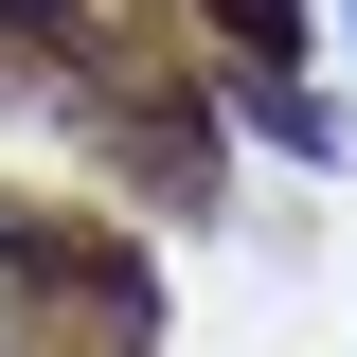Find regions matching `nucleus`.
Here are the masks:
<instances>
[{
	"label": "nucleus",
	"mask_w": 357,
	"mask_h": 357,
	"mask_svg": "<svg viewBox=\"0 0 357 357\" xmlns=\"http://www.w3.org/2000/svg\"><path fill=\"white\" fill-rule=\"evenodd\" d=\"M0 268H36V304H54V321H89L107 357H126V340H161V286H143V232H107V215H54V197H0Z\"/></svg>",
	"instance_id": "f257e3e1"
},
{
	"label": "nucleus",
	"mask_w": 357,
	"mask_h": 357,
	"mask_svg": "<svg viewBox=\"0 0 357 357\" xmlns=\"http://www.w3.org/2000/svg\"><path fill=\"white\" fill-rule=\"evenodd\" d=\"M232 54V89H304V0H197Z\"/></svg>",
	"instance_id": "f03ea898"
},
{
	"label": "nucleus",
	"mask_w": 357,
	"mask_h": 357,
	"mask_svg": "<svg viewBox=\"0 0 357 357\" xmlns=\"http://www.w3.org/2000/svg\"><path fill=\"white\" fill-rule=\"evenodd\" d=\"M0 54L54 72V89H89V72H107V18H89V0H0Z\"/></svg>",
	"instance_id": "7ed1b4c3"
},
{
	"label": "nucleus",
	"mask_w": 357,
	"mask_h": 357,
	"mask_svg": "<svg viewBox=\"0 0 357 357\" xmlns=\"http://www.w3.org/2000/svg\"><path fill=\"white\" fill-rule=\"evenodd\" d=\"M340 36H357V18H340Z\"/></svg>",
	"instance_id": "20e7f679"
},
{
	"label": "nucleus",
	"mask_w": 357,
	"mask_h": 357,
	"mask_svg": "<svg viewBox=\"0 0 357 357\" xmlns=\"http://www.w3.org/2000/svg\"><path fill=\"white\" fill-rule=\"evenodd\" d=\"M0 357H18V340H0Z\"/></svg>",
	"instance_id": "39448f33"
}]
</instances>
